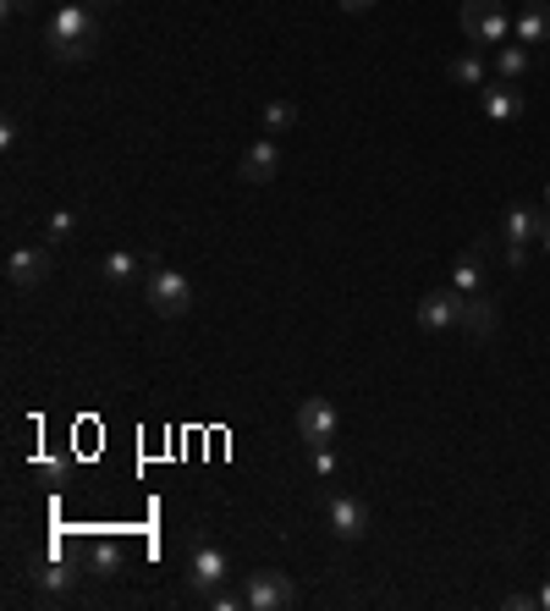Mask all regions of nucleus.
Listing matches in <instances>:
<instances>
[{"label":"nucleus","instance_id":"f257e3e1","mask_svg":"<svg viewBox=\"0 0 550 611\" xmlns=\"http://www.w3.org/2000/svg\"><path fill=\"white\" fill-rule=\"evenodd\" d=\"M105 28H100V7H88V0H66L55 7V17L45 23V45H50V61L61 66H77L100 50Z\"/></svg>","mask_w":550,"mask_h":611},{"label":"nucleus","instance_id":"f03ea898","mask_svg":"<svg viewBox=\"0 0 550 611\" xmlns=\"http://www.w3.org/2000/svg\"><path fill=\"white\" fill-rule=\"evenodd\" d=\"M463 34L474 39V50H501L512 39V12L501 0H463V12H457Z\"/></svg>","mask_w":550,"mask_h":611},{"label":"nucleus","instance_id":"7ed1b4c3","mask_svg":"<svg viewBox=\"0 0 550 611\" xmlns=\"http://www.w3.org/2000/svg\"><path fill=\"white\" fill-rule=\"evenodd\" d=\"M143 298H149V309L160 320H182V314L193 309V282L182 276V271H171V265H154L143 276Z\"/></svg>","mask_w":550,"mask_h":611},{"label":"nucleus","instance_id":"20e7f679","mask_svg":"<svg viewBox=\"0 0 550 611\" xmlns=\"http://www.w3.org/2000/svg\"><path fill=\"white\" fill-rule=\"evenodd\" d=\"M242 600L248 611H292L298 606V578L282 573V568H259L242 578Z\"/></svg>","mask_w":550,"mask_h":611},{"label":"nucleus","instance_id":"39448f33","mask_svg":"<svg viewBox=\"0 0 550 611\" xmlns=\"http://www.w3.org/2000/svg\"><path fill=\"white\" fill-rule=\"evenodd\" d=\"M336 435H341V413L325 397H303L298 402V441L303 447H336Z\"/></svg>","mask_w":550,"mask_h":611},{"label":"nucleus","instance_id":"423d86ee","mask_svg":"<svg viewBox=\"0 0 550 611\" xmlns=\"http://www.w3.org/2000/svg\"><path fill=\"white\" fill-rule=\"evenodd\" d=\"M545 226H550L545 210H523V204H517V210L507 215V265H512V271L528 265V242H539Z\"/></svg>","mask_w":550,"mask_h":611},{"label":"nucleus","instance_id":"0eeeda50","mask_svg":"<svg viewBox=\"0 0 550 611\" xmlns=\"http://www.w3.org/2000/svg\"><path fill=\"white\" fill-rule=\"evenodd\" d=\"M226 578H232V557L221 546H193V557H188V589L193 595H215Z\"/></svg>","mask_w":550,"mask_h":611},{"label":"nucleus","instance_id":"6e6552de","mask_svg":"<svg viewBox=\"0 0 550 611\" xmlns=\"http://www.w3.org/2000/svg\"><path fill=\"white\" fill-rule=\"evenodd\" d=\"M237 177L253 183V188L275 183V177H282V144H275V138H253L242 149V160H237Z\"/></svg>","mask_w":550,"mask_h":611},{"label":"nucleus","instance_id":"1a4fd4ad","mask_svg":"<svg viewBox=\"0 0 550 611\" xmlns=\"http://www.w3.org/2000/svg\"><path fill=\"white\" fill-rule=\"evenodd\" d=\"M325 518H330V529H336V540H347V546H352V540H363V535H370V507H363L358 496H347V490L325 501Z\"/></svg>","mask_w":550,"mask_h":611},{"label":"nucleus","instance_id":"9d476101","mask_svg":"<svg viewBox=\"0 0 550 611\" xmlns=\"http://www.w3.org/2000/svg\"><path fill=\"white\" fill-rule=\"evenodd\" d=\"M50 265H55L50 248H12V253H7V282L28 292V287H39V282L50 276Z\"/></svg>","mask_w":550,"mask_h":611},{"label":"nucleus","instance_id":"9b49d317","mask_svg":"<svg viewBox=\"0 0 550 611\" xmlns=\"http://www.w3.org/2000/svg\"><path fill=\"white\" fill-rule=\"evenodd\" d=\"M418 325L424 331H451V325H463V292L446 287V292H429L418 303Z\"/></svg>","mask_w":550,"mask_h":611},{"label":"nucleus","instance_id":"f8f14e48","mask_svg":"<svg viewBox=\"0 0 550 611\" xmlns=\"http://www.w3.org/2000/svg\"><path fill=\"white\" fill-rule=\"evenodd\" d=\"M28 584H34L39 595H72V589L83 584V573H77L72 562H61V557H45V562L28 568Z\"/></svg>","mask_w":550,"mask_h":611},{"label":"nucleus","instance_id":"ddd939ff","mask_svg":"<svg viewBox=\"0 0 550 611\" xmlns=\"http://www.w3.org/2000/svg\"><path fill=\"white\" fill-rule=\"evenodd\" d=\"M479 111L490 116V122H517L523 116V95H517V83H485L479 89Z\"/></svg>","mask_w":550,"mask_h":611},{"label":"nucleus","instance_id":"4468645a","mask_svg":"<svg viewBox=\"0 0 550 611\" xmlns=\"http://www.w3.org/2000/svg\"><path fill=\"white\" fill-rule=\"evenodd\" d=\"M512 28H517V45H528V50H534V45H550V0H534V7H523Z\"/></svg>","mask_w":550,"mask_h":611},{"label":"nucleus","instance_id":"2eb2a0df","mask_svg":"<svg viewBox=\"0 0 550 611\" xmlns=\"http://www.w3.org/2000/svg\"><path fill=\"white\" fill-rule=\"evenodd\" d=\"M451 287L463 292V298H474V292L485 287V259H479V248H474V253H457V265H451Z\"/></svg>","mask_w":550,"mask_h":611},{"label":"nucleus","instance_id":"dca6fc26","mask_svg":"<svg viewBox=\"0 0 550 611\" xmlns=\"http://www.w3.org/2000/svg\"><path fill=\"white\" fill-rule=\"evenodd\" d=\"M463 331H474L479 341L496 331V303L485 298V292H474V298H463Z\"/></svg>","mask_w":550,"mask_h":611},{"label":"nucleus","instance_id":"f3484780","mask_svg":"<svg viewBox=\"0 0 550 611\" xmlns=\"http://www.w3.org/2000/svg\"><path fill=\"white\" fill-rule=\"evenodd\" d=\"M446 72H451V83H463V89H485V83H490V66H485V55H479V50L457 55Z\"/></svg>","mask_w":550,"mask_h":611},{"label":"nucleus","instance_id":"a211bd4d","mask_svg":"<svg viewBox=\"0 0 550 611\" xmlns=\"http://www.w3.org/2000/svg\"><path fill=\"white\" fill-rule=\"evenodd\" d=\"M528 66H534V50H528V45H501V50H496V77H501V83H517Z\"/></svg>","mask_w":550,"mask_h":611},{"label":"nucleus","instance_id":"6ab92c4d","mask_svg":"<svg viewBox=\"0 0 550 611\" xmlns=\"http://www.w3.org/2000/svg\"><path fill=\"white\" fill-rule=\"evenodd\" d=\"M88 573H95V578H116L122 573V546L116 540H100L95 551H88Z\"/></svg>","mask_w":550,"mask_h":611},{"label":"nucleus","instance_id":"aec40b11","mask_svg":"<svg viewBox=\"0 0 550 611\" xmlns=\"http://www.w3.org/2000/svg\"><path fill=\"white\" fill-rule=\"evenodd\" d=\"M100 276H105L111 287H127V282L138 276V259H133V253H105V259H100Z\"/></svg>","mask_w":550,"mask_h":611},{"label":"nucleus","instance_id":"412c9836","mask_svg":"<svg viewBox=\"0 0 550 611\" xmlns=\"http://www.w3.org/2000/svg\"><path fill=\"white\" fill-rule=\"evenodd\" d=\"M287 127H298V105L292 100H270L264 105V133L275 138V133H287Z\"/></svg>","mask_w":550,"mask_h":611},{"label":"nucleus","instance_id":"4be33fe9","mask_svg":"<svg viewBox=\"0 0 550 611\" xmlns=\"http://www.w3.org/2000/svg\"><path fill=\"white\" fill-rule=\"evenodd\" d=\"M314 474H320V479L336 474V447H314Z\"/></svg>","mask_w":550,"mask_h":611},{"label":"nucleus","instance_id":"5701e85b","mask_svg":"<svg viewBox=\"0 0 550 611\" xmlns=\"http://www.w3.org/2000/svg\"><path fill=\"white\" fill-rule=\"evenodd\" d=\"M210 600V611H237V606H248L242 595H232V589H215V595H204Z\"/></svg>","mask_w":550,"mask_h":611},{"label":"nucleus","instance_id":"b1692460","mask_svg":"<svg viewBox=\"0 0 550 611\" xmlns=\"http://www.w3.org/2000/svg\"><path fill=\"white\" fill-rule=\"evenodd\" d=\"M66 232H72V215H66V210H55V215L45 221V237L55 242V237H66Z\"/></svg>","mask_w":550,"mask_h":611},{"label":"nucleus","instance_id":"393cba45","mask_svg":"<svg viewBox=\"0 0 550 611\" xmlns=\"http://www.w3.org/2000/svg\"><path fill=\"white\" fill-rule=\"evenodd\" d=\"M336 7H341L347 17H363V12H375V7H380V0H336Z\"/></svg>","mask_w":550,"mask_h":611},{"label":"nucleus","instance_id":"a878e982","mask_svg":"<svg viewBox=\"0 0 550 611\" xmlns=\"http://www.w3.org/2000/svg\"><path fill=\"white\" fill-rule=\"evenodd\" d=\"M0 12H7V17H23V12H34V0H0Z\"/></svg>","mask_w":550,"mask_h":611},{"label":"nucleus","instance_id":"bb28decb","mask_svg":"<svg viewBox=\"0 0 550 611\" xmlns=\"http://www.w3.org/2000/svg\"><path fill=\"white\" fill-rule=\"evenodd\" d=\"M12 144H17V122L7 116V122H0V149H12Z\"/></svg>","mask_w":550,"mask_h":611},{"label":"nucleus","instance_id":"cd10ccee","mask_svg":"<svg viewBox=\"0 0 550 611\" xmlns=\"http://www.w3.org/2000/svg\"><path fill=\"white\" fill-rule=\"evenodd\" d=\"M534 600H539V611H550V578H545V589H539Z\"/></svg>","mask_w":550,"mask_h":611},{"label":"nucleus","instance_id":"c85d7f7f","mask_svg":"<svg viewBox=\"0 0 550 611\" xmlns=\"http://www.w3.org/2000/svg\"><path fill=\"white\" fill-rule=\"evenodd\" d=\"M539 248H545V259H550V226H545V237H539Z\"/></svg>","mask_w":550,"mask_h":611},{"label":"nucleus","instance_id":"c756f323","mask_svg":"<svg viewBox=\"0 0 550 611\" xmlns=\"http://www.w3.org/2000/svg\"><path fill=\"white\" fill-rule=\"evenodd\" d=\"M88 7H116V0H88Z\"/></svg>","mask_w":550,"mask_h":611},{"label":"nucleus","instance_id":"7c9ffc66","mask_svg":"<svg viewBox=\"0 0 550 611\" xmlns=\"http://www.w3.org/2000/svg\"><path fill=\"white\" fill-rule=\"evenodd\" d=\"M545 215H550V183H545Z\"/></svg>","mask_w":550,"mask_h":611},{"label":"nucleus","instance_id":"2f4dec72","mask_svg":"<svg viewBox=\"0 0 550 611\" xmlns=\"http://www.w3.org/2000/svg\"><path fill=\"white\" fill-rule=\"evenodd\" d=\"M61 7H66V0H61Z\"/></svg>","mask_w":550,"mask_h":611}]
</instances>
